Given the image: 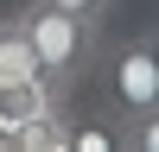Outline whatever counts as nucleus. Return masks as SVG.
Wrapping results in <instances>:
<instances>
[{
    "label": "nucleus",
    "instance_id": "f257e3e1",
    "mask_svg": "<svg viewBox=\"0 0 159 152\" xmlns=\"http://www.w3.org/2000/svg\"><path fill=\"white\" fill-rule=\"evenodd\" d=\"M13 13H19L25 38H32V57H38V70H45V82L70 101L76 82L102 63V19L64 13V6H51V0H19Z\"/></svg>",
    "mask_w": 159,
    "mask_h": 152
},
{
    "label": "nucleus",
    "instance_id": "f03ea898",
    "mask_svg": "<svg viewBox=\"0 0 159 152\" xmlns=\"http://www.w3.org/2000/svg\"><path fill=\"white\" fill-rule=\"evenodd\" d=\"M108 108L121 120H140V114L159 108V38L153 32L127 38L108 57Z\"/></svg>",
    "mask_w": 159,
    "mask_h": 152
},
{
    "label": "nucleus",
    "instance_id": "7ed1b4c3",
    "mask_svg": "<svg viewBox=\"0 0 159 152\" xmlns=\"http://www.w3.org/2000/svg\"><path fill=\"white\" fill-rule=\"evenodd\" d=\"M70 152H127V120L102 101V108H76L70 101Z\"/></svg>",
    "mask_w": 159,
    "mask_h": 152
},
{
    "label": "nucleus",
    "instance_id": "20e7f679",
    "mask_svg": "<svg viewBox=\"0 0 159 152\" xmlns=\"http://www.w3.org/2000/svg\"><path fill=\"white\" fill-rule=\"evenodd\" d=\"M19 152H70V101L25 114L19 120Z\"/></svg>",
    "mask_w": 159,
    "mask_h": 152
},
{
    "label": "nucleus",
    "instance_id": "39448f33",
    "mask_svg": "<svg viewBox=\"0 0 159 152\" xmlns=\"http://www.w3.org/2000/svg\"><path fill=\"white\" fill-rule=\"evenodd\" d=\"M0 82H45V70H38V57H32V38H25L19 13L0 19Z\"/></svg>",
    "mask_w": 159,
    "mask_h": 152
},
{
    "label": "nucleus",
    "instance_id": "423d86ee",
    "mask_svg": "<svg viewBox=\"0 0 159 152\" xmlns=\"http://www.w3.org/2000/svg\"><path fill=\"white\" fill-rule=\"evenodd\" d=\"M127 152H159V108L127 120Z\"/></svg>",
    "mask_w": 159,
    "mask_h": 152
},
{
    "label": "nucleus",
    "instance_id": "0eeeda50",
    "mask_svg": "<svg viewBox=\"0 0 159 152\" xmlns=\"http://www.w3.org/2000/svg\"><path fill=\"white\" fill-rule=\"evenodd\" d=\"M51 6H64V13H83V19H108V6H115V0H51Z\"/></svg>",
    "mask_w": 159,
    "mask_h": 152
}]
</instances>
